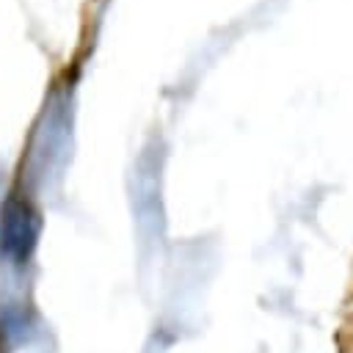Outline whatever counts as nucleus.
<instances>
[{
  "label": "nucleus",
  "mask_w": 353,
  "mask_h": 353,
  "mask_svg": "<svg viewBox=\"0 0 353 353\" xmlns=\"http://www.w3.org/2000/svg\"><path fill=\"white\" fill-rule=\"evenodd\" d=\"M36 232H39V218L33 207L25 199H8L0 221V237H3L0 243L6 254L14 259H25L36 243Z\"/></svg>",
  "instance_id": "obj_1"
}]
</instances>
